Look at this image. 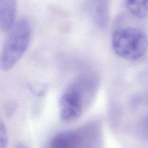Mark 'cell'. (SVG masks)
<instances>
[{"instance_id":"obj_2","label":"cell","mask_w":148,"mask_h":148,"mask_svg":"<svg viewBox=\"0 0 148 148\" xmlns=\"http://www.w3.org/2000/svg\"><path fill=\"white\" fill-rule=\"evenodd\" d=\"M111 45L116 54L122 59L134 61L141 59L148 50L147 36L136 27H126L113 33Z\"/></svg>"},{"instance_id":"obj_5","label":"cell","mask_w":148,"mask_h":148,"mask_svg":"<svg viewBox=\"0 0 148 148\" xmlns=\"http://www.w3.org/2000/svg\"><path fill=\"white\" fill-rule=\"evenodd\" d=\"M17 0H0V29L8 32L14 25Z\"/></svg>"},{"instance_id":"obj_8","label":"cell","mask_w":148,"mask_h":148,"mask_svg":"<svg viewBox=\"0 0 148 148\" xmlns=\"http://www.w3.org/2000/svg\"><path fill=\"white\" fill-rule=\"evenodd\" d=\"M8 145V134L4 121L0 117V148H7Z\"/></svg>"},{"instance_id":"obj_9","label":"cell","mask_w":148,"mask_h":148,"mask_svg":"<svg viewBox=\"0 0 148 148\" xmlns=\"http://www.w3.org/2000/svg\"><path fill=\"white\" fill-rule=\"evenodd\" d=\"M143 130H144V133L145 134V136L148 138V114L144 121V124H143Z\"/></svg>"},{"instance_id":"obj_1","label":"cell","mask_w":148,"mask_h":148,"mask_svg":"<svg viewBox=\"0 0 148 148\" xmlns=\"http://www.w3.org/2000/svg\"><path fill=\"white\" fill-rule=\"evenodd\" d=\"M0 54V69L10 70L20 60L31 40V26L26 19L14 23Z\"/></svg>"},{"instance_id":"obj_6","label":"cell","mask_w":148,"mask_h":148,"mask_svg":"<svg viewBox=\"0 0 148 148\" xmlns=\"http://www.w3.org/2000/svg\"><path fill=\"white\" fill-rule=\"evenodd\" d=\"M95 22L100 28H105L108 22V6L106 0H98L95 7Z\"/></svg>"},{"instance_id":"obj_4","label":"cell","mask_w":148,"mask_h":148,"mask_svg":"<svg viewBox=\"0 0 148 148\" xmlns=\"http://www.w3.org/2000/svg\"><path fill=\"white\" fill-rule=\"evenodd\" d=\"M83 140V136L79 132H64L52 139L49 148H80Z\"/></svg>"},{"instance_id":"obj_10","label":"cell","mask_w":148,"mask_h":148,"mask_svg":"<svg viewBox=\"0 0 148 148\" xmlns=\"http://www.w3.org/2000/svg\"><path fill=\"white\" fill-rule=\"evenodd\" d=\"M18 148H26V147H25V146H23V145H20V146H19Z\"/></svg>"},{"instance_id":"obj_7","label":"cell","mask_w":148,"mask_h":148,"mask_svg":"<svg viewBox=\"0 0 148 148\" xmlns=\"http://www.w3.org/2000/svg\"><path fill=\"white\" fill-rule=\"evenodd\" d=\"M129 11L138 18H145L148 15V0H126Z\"/></svg>"},{"instance_id":"obj_3","label":"cell","mask_w":148,"mask_h":148,"mask_svg":"<svg viewBox=\"0 0 148 148\" xmlns=\"http://www.w3.org/2000/svg\"><path fill=\"white\" fill-rule=\"evenodd\" d=\"M79 83L71 85L64 92L59 102V111L62 120L72 122L77 119L83 110L84 92Z\"/></svg>"}]
</instances>
